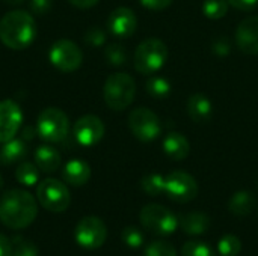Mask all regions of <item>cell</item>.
I'll return each mask as SVG.
<instances>
[{
  "label": "cell",
  "mask_w": 258,
  "mask_h": 256,
  "mask_svg": "<svg viewBox=\"0 0 258 256\" xmlns=\"http://www.w3.org/2000/svg\"><path fill=\"white\" fill-rule=\"evenodd\" d=\"M106 127L103 121L95 115H85L79 118L73 127V136L82 146H94L104 136Z\"/></svg>",
  "instance_id": "12"
},
{
  "label": "cell",
  "mask_w": 258,
  "mask_h": 256,
  "mask_svg": "<svg viewBox=\"0 0 258 256\" xmlns=\"http://www.w3.org/2000/svg\"><path fill=\"white\" fill-rule=\"evenodd\" d=\"M38 216L35 198L21 189H12L0 196V222L14 231L29 228Z\"/></svg>",
  "instance_id": "1"
},
{
  "label": "cell",
  "mask_w": 258,
  "mask_h": 256,
  "mask_svg": "<svg viewBox=\"0 0 258 256\" xmlns=\"http://www.w3.org/2000/svg\"><path fill=\"white\" fill-rule=\"evenodd\" d=\"M142 190L150 196H159L165 193V177L160 174H148L141 180Z\"/></svg>",
  "instance_id": "26"
},
{
  "label": "cell",
  "mask_w": 258,
  "mask_h": 256,
  "mask_svg": "<svg viewBox=\"0 0 258 256\" xmlns=\"http://www.w3.org/2000/svg\"><path fill=\"white\" fill-rule=\"evenodd\" d=\"M128 127L132 134L141 142H153L162 133L159 116L147 107H136L130 112Z\"/></svg>",
  "instance_id": "8"
},
{
  "label": "cell",
  "mask_w": 258,
  "mask_h": 256,
  "mask_svg": "<svg viewBox=\"0 0 258 256\" xmlns=\"http://www.w3.org/2000/svg\"><path fill=\"white\" fill-rule=\"evenodd\" d=\"M163 151L169 158L180 161L189 155L190 145H189V140L181 133L172 131L166 134V137L163 139Z\"/></svg>",
  "instance_id": "18"
},
{
  "label": "cell",
  "mask_w": 258,
  "mask_h": 256,
  "mask_svg": "<svg viewBox=\"0 0 258 256\" xmlns=\"http://www.w3.org/2000/svg\"><path fill=\"white\" fill-rule=\"evenodd\" d=\"M136 95V83L133 77L127 72L110 74L103 88V97L107 104L115 112L127 109Z\"/></svg>",
  "instance_id": "3"
},
{
  "label": "cell",
  "mask_w": 258,
  "mask_h": 256,
  "mask_svg": "<svg viewBox=\"0 0 258 256\" xmlns=\"http://www.w3.org/2000/svg\"><path fill=\"white\" fill-rule=\"evenodd\" d=\"M15 178L17 181L24 186V187H33L35 184H38L39 180V169L35 163L30 161H23L18 164L17 170H15Z\"/></svg>",
  "instance_id": "23"
},
{
  "label": "cell",
  "mask_w": 258,
  "mask_h": 256,
  "mask_svg": "<svg viewBox=\"0 0 258 256\" xmlns=\"http://www.w3.org/2000/svg\"><path fill=\"white\" fill-rule=\"evenodd\" d=\"M104 57L113 66H122V65L127 63V59H128L127 51H125V48L121 44H110V45H107L106 50H104Z\"/></svg>",
  "instance_id": "28"
},
{
  "label": "cell",
  "mask_w": 258,
  "mask_h": 256,
  "mask_svg": "<svg viewBox=\"0 0 258 256\" xmlns=\"http://www.w3.org/2000/svg\"><path fill=\"white\" fill-rule=\"evenodd\" d=\"M36 36V24L32 14L11 11L0 20V41L11 50L27 48Z\"/></svg>",
  "instance_id": "2"
},
{
  "label": "cell",
  "mask_w": 258,
  "mask_h": 256,
  "mask_svg": "<svg viewBox=\"0 0 258 256\" xmlns=\"http://www.w3.org/2000/svg\"><path fill=\"white\" fill-rule=\"evenodd\" d=\"M210 223H212L210 217L206 213H201V211L187 213L178 220V226L187 235H201V234H204L210 228Z\"/></svg>",
  "instance_id": "20"
},
{
  "label": "cell",
  "mask_w": 258,
  "mask_h": 256,
  "mask_svg": "<svg viewBox=\"0 0 258 256\" xmlns=\"http://www.w3.org/2000/svg\"><path fill=\"white\" fill-rule=\"evenodd\" d=\"M144 256H177L175 247L163 240L153 241L147 246Z\"/></svg>",
  "instance_id": "32"
},
{
  "label": "cell",
  "mask_w": 258,
  "mask_h": 256,
  "mask_svg": "<svg viewBox=\"0 0 258 256\" xmlns=\"http://www.w3.org/2000/svg\"><path fill=\"white\" fill-rule=\"evenodd\" d=\"M12 241V255L11 256H38V249L33 243L24 240L23 237L15 235Z\"/></svg>",
  "instance_id": "31"
},
{
  "label": "cell",
  "mask_w": 258,
  "mask_h": 256,
  "mask_svg": "<svg viewBox=\"0 0 258 256\" xmlns=\"http://www.w3.org/2000/svg\"><path fill=\"white\" fill-rule=\"evenodd\" d=\"M255 207H257V198L254 196V193H251L248 190H240V192L234 193L228 202L230 213L237 217L249 216L255 210Z\"/></svg>",
  "instance_id": "21"
},
{
  "label": "cell",
  "mask_w": 258,
  "mask_h": 256,
  "mask_svg": "<svg viewBox=\"0 0 258 256\" xmlns=\"http://www.w3.org/2000/svg\"><path fill=\"white\" fill-rule=\"evenodd\" d=\"M36 199L50 213H63L71 204L68 187L56 178H45L38 184Z\"/></svg>",
  "instance_id": "7"
},
{
  "label": "cell",
  "mask_w": 258,
  "mask_h": 256,
  "mask_svg": "<svg viewBox=\"0 0 258 256\" xmlns=\"http://www.w3.org/2000/svg\"><path fill=\"white\" fill-rule=\"evenodd\" d=\"M121 240L130 249H141L144 244V234L136 226H127L121 232Z\"/></svg>",
  "instance_id": "30"
},
{
  "label": "cell",
  "mask_w": 258,
  "mask_h": 256,
  "mask_svg": "<svg viewBox=\"0 0 258 256\" xmlns=\"http://www.w3.org/2000/svg\"><path fill=\"white\" fill-rule=\"evenodd\" d=\"M77 244L86 250L100 249L107 240V226L95 216H88L79 220L74 229Z\"/></svg>",
  "instance_id": "9"
},
{
  "label": "cell",
  "mask_w": 258,
  "mask_h": 256,
  "mask_svg": "<svg viewBox=\"0 0 258 256\" xmlns=\"http://www.w3.org/2000/svg\"><path fill=\"white\" fill-rule=\"evenodd\" d=\"M6 5H11V6H18V5H21L24 0H3Z\"/></svg>",
  "instance_id": "41"
},
{
  "label": "cell",
  "mask_w": 258,
  "mask_h": 256,
  "mask_svg": "<svg viewBox=\"0 0 258 256\" xmlns=\"http://www.w3.org/2000/svg\"><path fill=\"white\" fill-rule=\"evenodd\" d=\"M35 131H36V130H35L33 127H26V128H23V139H24V140H30V139L33 137L32 134H35Z\"/></svg>",
  "instance_id": "40"
},
{
  "label": "cell",
  "mask_w": 258,
  "mask_h": 256,
  "mask_svg": "<svg viewBox=\"0 0 258 256\" xmlns=\"http://www.w3.org/2000/svg\"><path fill=\"white\" fill-rule=\"evenodd\" d=\"M62 177L67 184H70L73 187H82L91 178V167L86 161L74 158L65 164V167L62 170Z\"/></svg>",
  "instance_id": "17"
},
{
  "label": "cell",
  "mask_w": 258,
  "mask_h": 256,
  "mask_svg": "<svg viewBox=\"0 0 258 256\" xmlns=\"http://www.w3.org/2000/svg\"><path fill=\"white\" fill-rule=\"evenodd\" d=\"M236 44L246 54H258V15L240 21L236 30Z\"/></svg>",
  "instance_id": "15"
},
{
  "label": "cell",
  "mask_w": 258,
  "mask_h": 256,
  "mask_svg": "<svg viewBox=\"0 0 258 256\" xmlns=\"http://www.w3.org/2000/svg\"><path fill=\"white\" fill-rule=\"evenodd\" d=\"M73 6L76 8H80V9H88V8H92L95 6L100 0H68Z\"/></svg>",
  "instance_id": "39"
},
{
  "label": "cell",
  "mask_w": 258,
  "mask_h": 256,
  "mask_svg": "<svg viewBox=\"0 0 258 256\" xmlns=\"http://www.w3.org/2000/svg\"><path fill=\"white\" fill-rule=\"evenodd\" d=\"M70 131V121L63 110L57 107L44 109L36 121V134L50 143L62 142Z\"/></svg>",
  "instance_id": "6"
},
{
  "label": "cell",
  "mask_w": 258,
  "mask_h": 256,
  "mask_svg": "<svg viewBox=\"0 0 258 256\" xmlns=\"http://www.w3.org/2000/svg\"><path fill=\"white\" fill-rule=\"evenodd\" d=\"M231 6H234L239 11H252L258 6V0H228Z\"/></svg>",
  "instance_id": "37"
},
{
  "label": "cell",
  "mask_w": 258,
  "mask_h": 256,
  "mask_svg": "<svg viewBox=\"0 0 258 256\" xmlns=\"http://www.w3.org/2000/svg\"><path fill=\"white\" fill-rule=\"evenodd\" d=\"M147 92L156 100H163L171 94V83L165 77L153 75L147 81Z\"/></svg>",
  "instance_id": "25"
},
{
  "label": "cell",
  "mask_w": 258,
  "mask_h": 256,
  "mask_svg": "<svg viewBox=\"0 0 258 256\" xmlns=\"http://www.w3.org/2000/svg\"><path fill=\"white\" fill-rule=\"evenodd\" d=\"M85 41H86L89 45H92V47H100V45H103L104 41H106V33H104V30L100 29V27H91V29H88L86 33H85Z\"/></svg>",
  "instance_id": "33"
},
{
  "label": "cell",
  "mask_w": 258,
  "mask_h": 256,
  "mask_svg": "<svg viewBox=\"0 0 258 256\" xmlns=\"http://www.w3.org/2000/svg\"><path fill=\"white\" fill-rule=\"evenodd\" d=\"M2 186H3V178H2V175H0V189H2Z\"/></svg>",
  "instance_id": "42"
},
{
  "label": "cell",
  "mask_w": 258,
  "mask_h": 256,
  "mask_svg": "<svg viewBox=\"0 0 258 256\" xmlns=\"http://www.w3.org/2000/svg\"><path fill=\"white\" fill-rule=\"evenodd\" d=\"M168 59V47L162 39L148 38L142 41L135 51V68L144 75L156 74Z\"/></svg>",
  "instance_id": "4"
},
{
  "label": "cell",
  "mask_w": 258,
  "mask_h": 256,
  "mask_svg": "<svg viewBox=\"0 0 258 256\" xmlns=\"http://www.w3.org/2000/svg\"><path fill=\"white\" fill-rule=\"evenodd\" d=\"M60 154L54 146L39 145L35 149V164L45 174H53L60 167Z\"/></svg>",
  "instance_id": "19"
},
{
  "label": "cell",
  "mask_w": 258,
  "mask_h": 256,
  "mask_svg": "<svg viewBox=\"0 0 258 256\" xmlns=\"http://www.w3.org/2000/svg\"><path fill=\"white\" fill-rule=\"evenodd\" d=\"M165 193L174 202L187 204L197 198L198 183L190 174L184 170H174L165 177Z\"/></svg>",
  "instance_id": "11"
},
{
  "label": "cell",
  "mask_w": 258,
  "mask_h": 256,
  "mask_svg": "<svg viewBox=\"0 0 258 256\" xmlns=\"http://www.w3.org/2000/svg\"><path fill=\"white\" fill-rule=\"evenodd\" d=\"M174 0H141V3L151 9V11H162V9H166Z\"/></svg>",
  "instance_id": "36"
},
{
  "label": "cell",
  "mask_w": 258,
  "mask_h": 256,
  "mask_svg": "<svg viewBox=\"0 0 258 256\" xmlns=\"http://www.w3.org/2000/svg\"><path fill=\"white\" fill-rule=\"evenodd\" d=\"M12 255V241L0 234V256H11Z\"/></svg>",
  "instance_id": "38"
},
{
  "label": "cell",
  "mask_w": 258,
  "mask_h": 256,
  "mask_svg": "<svg viewBox=\"0 0 258 256\" xmlns=\"http://www.w3.org/2000/svg\"><path fill=\"white\" fill-rule=\"evenodd\" d=\"M187 113L197 124H206L212 119L213 104L204 94H194L187 100Z\"/></svg>",
  "instance_id": "16"
},
{
  "label": "cell",
  "mask_w": 258,
  "mask_h": 256,
  "mask_svg": "<svg viewBox=\"0 0 258 256\" xmlns=\"http://www.w3.org/2000/svg\"><path fill=\"white\" fill-rule=\"evenodd\" d=\"M23 124V113L20 106L12 100L0 101V143L15 137Z\"/></svg>",
  "instance_id": "13"
},
{
  "label": "cell",
  "mask_w": 258,
  "mask_h": 256,
  "mask_svg": "<svg viewBox=\"0 0 258 256\" xmlns=\"http://www.w3.org/2000/svg\"><path fill=\"white\" fill-rule=\"evenodd\" d=\"M32 14L35 15H44L50 11L51 8V0H30L29 3Z\"/></svg>",
  "instance_id": "35"
},
{
  "label": "cell",
  "mask_w": 258,
  "mask_h": 256,
  "mask_svg": "<svg viewBox=\"0 0 258 256\" xmlns=\"http://www.w3.org/2000/svg\"><path fill=\"white\" fill-rule=\"evenodd\" d=\"M242 250V241L234 234H225L218 241L219 256H239Z\"/></svg>",
  "instance_id": "24"
},
{
  "label": "cell",
  "mask_w": 258,
  "mask_h": 256,
  "mask_svg": "<svg viewBox=\"0 0 258 256\" xmlns=\"http://www.w3.org/2000/svg\"><path fill=\"white\" fill-rule=\"evenodd\" d=\"M107 27L113 36L119 39H127L136 32L138 18L130 8L121 6L110 12L107 18Z\"/></svg>",
  "instance_id": "14"
},
{
  "label": "cell",
  "mask_w": 258,
  "mask_h": 256,
  "mask_svg": "<svg viewBox=\"0 0 258 256\" xmlns=\"http://www.w3.org/2000/svg\"><path fill=\"white\" fill-rule=\"evenodd\" d=\"M48 60L56 69L62 72H73L80 68L83 53L76 42L70 39H57L48 50Z\"/></svg>",
  "instance_id": "10"
},
{
  "label": "cell",
  "mask_w": 258,
  "mask_h": 256,
  "mask_svg": "<svg viewBox=\"0 0 258 256\" xmlns=\"http://www.w3.org/2000/svg\"><path fill=\"white\" fill-rule=\"evenodd\" d=\"M141 225L157 237H168L178 228L177 216L160 204H148L139 213Z\"/></svg>",
  "instance_id": "5"
},
{
  "label": "cell",
  "mask_w": 258,
  "mask_h": 256,
  "mask_svg": "<svg viewBox=\"0 0 258 256\" xmlns=\"http://www.w3.org/2000/svg\"><path fill=\"white\" fill-rule=\"evenodd\" d=\"M27 155V145L24 139H11L0 148V164L9 166L12 163L21 161Z\"/></svg>",
  "instance_id": "22"
},
{
  "label": "cell",
  "mask_w": 258,
  "mask_h": 256,
  "mask_svg": "<svg viewBox=\"0 0 258 256\" xmlns=\"http://www.w3.org/2000/svg\"><path fill=\"white\" fill-rule=\"evenodd\" d=\"M213 53L218 56H227L230 53V41L227 39V36H219L218 39L213 41L212 44Z\"/></svg>",
  "instance_id": "34"
},
{
  "label": "cell",
  "mask_w": 258,
  "mask_h": 256,
  "mask_svg": "<svg viewBox=\"0 0 258 256\" xmlns=\"http://www.w3.org/2000/svg\"><path fill=\"white\" fill-rule=\"evenodd\" d=\"M228 0H206L203 5V12L210 20H219L228 12Z\"/></svg>",
  "instance_id": "27"
},
{
  "label": "cell",
  "mask_w": 258,
  "mask_h": 256,
  "mask_svg": "<svg viewBox=\"0 0 258 256\" xmlns=\"http://www.w3.org/2000/svg\"><path fill=\"white\" fill-rule=\"evenodd\" d=\"M181 256H216V253L207 243L192 240L183 244Z\"/></svg>",
  "instance_id": "29"
}]
</instances>
